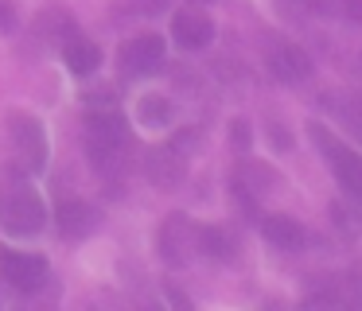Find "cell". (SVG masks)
<instances>
[{"label": "cell", "instance_id": "15", "mask_svg": "<svg viewBox=\"0 0 362 311\" xmlns=\"http://www.w3.org/2000/svg\"><path fill=\"white\" fill-rule=\"evenodd\" d=\"M276 183H281V175H276L269 163H242L238 168V187H242L245 194H253V199H261V194H269V191H276Z\"/></svg>", "mask_w": 362, "mask_h": 311}, {"label": "cell", "instance_id": "19", "mask_svg": "<svg viewBox=\"0 0 362 311\" xmlns=\"http://www.w3.org/2000/svg\"><path fill=\"white\" fill-rule=\"evenodd\" d=\"M12 28H16V12L0 0V31H12Z\"/></svg>", "mask_w": 362, "mask_h": 311}, {"label": "cell", "instance_id": "5", "mask_svg": "<svg viewBox=\"0 0 362 311\" xmlns=\"http://www.w3.org/2000/svg\"><path fill=\"white\" fill-rule=\"evenodd\" d=\"M199 249H203V230H195L187 214H168L160 225V257L168 264H187Z\"/></svg>", "mask_w": 362, "mask_h": 311}, {"label": "cell", "instance_id": "2", "mask_svg": "<svg viewBox=\"0 0 362 311\" xmlns=\"http://www.w3.org/2000/svg\"><path fill=\"white\" fill-rule=\"evenodd\" d=\"M0 225H4L12 237H35V233L47 225L43 199L28 183L0 187Z\"/></svg>", "mask_w": 362, "mask_h": 311}, {"label": "cell", "instance_id": "21", "mask_svg": "<svg viewBox=\"0 0 362 311\" xmlns=\"http://www.w3.org/2000/svg\"><path fill=\"white\" fill-rule=\"evenodd\" d=\"M234 140L245 148V140H250V129H245V121H238V124H234Z\"/></svg>", "mask_w": 362, "mask_h": 311}, {"label": "cell", "instance_id": "10", "mask_svg": "<svg viewBox=\"0 0 362 311\" xmlns=\"http://www.w3.org/2000/svg\"><path fill=\"white\" fill-rule=\"evenodd\" d=\"M269 70H273L276 82L296 86L312 74V59H308V51H300L296 43H276L273 51H269Z\"/></svg>", "mask_w": 362, "mask_h": 311}, {"label": "cell", "instance_id": "24", "mask_svg": "<svg viewBox=\"0 0 362 311\" xmlns=\"http://www.w3.org/2000/svg\"><path fill=\"white\" fill-rule=\"evenodd\" d=\"M199 4H211V0H199Z\"/></svg>", "mask_w": 362, "mask_h": 311}, {"label": "cell", "instance_id": "11", "mask_svg": "<svg viewBox=\"0 0 362 311\" xmlns=\"http://www.w3.org/2000/svg\"><path fill=\"white\" fill-rule=\"evenodd\" d=\"M172 35L180 47H187V51H199V47H206L214 39V23L206 12H199V8H183V12H175L172 20Z\"/></svg>", "mask_w": 362, "mask_h": 311}, {"label": "cell", "instance_id": "17", "mask_svg": "<svg viewBox=\"0 0 362 311\" xmlns=\"http://www.w3.org/2000/svg\"><path fill=\"white\" fill-rule=\"evenodd\" d=\"M203 253L214 257V261H230L234 257V237L222 230H203Z\"/></svg>", "mask_w": 362, "mask_h": 311}, {"label": "cell", "instance_id": "18", "mask_svg": "<svg viewBox=\"0 0 362 311\" xmlns=\"http://www.w3.org/2000/svg\"><path fill=\"white\" fill-rule=\"evenodd\" d=\"M16 311H55V300H51L47 288H40V292H28Z\"/></svg>", "mask_w": 362, "mask_h": 311}, {"label": "cell", "instance_id": "4", "mask_svg": "<svg viewBox=\"0 0 362 311\" xmlns=\"http://www.w3.org/2000/svg\"><path fill=\"white\" fill-rule=\"evenodd\" d=\"M308 311H362V276L358 272H339L312 288Z\"/></svg>", "mask_w": 362, "mask_h": 311}, {"label": "cell", "instance_id": "1", "mask_svg": "<svg viewBox=\"0 0 362 311\" xmlns=\"http://www.w3.org/2000/svg\"><path fill=\"white\" fill-rule=\"evenodd\" d=\"M86 156L90 168L102 179H121L129 168V124L117 109H102V113L86 117Z\"/></svg>", "mask_w": 362, "mask_h": 311}, {"label": "cell", "instance_id": "7", "mask_svg": "<svg viewBox=\"0 0 362 311\" xmlns=\"http://www.w3.org/2000/svg\"><path fill=\"white\" fill-rule=\"evenodd\" d=\"M0 276L20 292H40L47 288V261L40 253H24V249H4L0 253Z\"/></svg>", "mask_w": 362, "mask_h": 311}, {"label": "cell", "instance_id": "6", "mask_svg": "<svg viewBox=\"0 0 362 311\" xmlns=\"http://www.w3.org/2000/svg\"><path fill=\"white\" fill-rule=\"evenodd\" d=\"M312 136H315V144L327 148V160H331V171H335L339 187H343L354 202H362V156L346 152V148L339 144L327 129H320V124H312Z\"/></svg>", "mask_w": 362, "mask_h": 311}, {"label": "cell", "instance_id": "22", "mask_svg": "<svg viewBox=\"0 0 362 311\" xmlns=\"http://www.w3.org/2000/svg\"><path fill=\"white\" fill-rule=\"evenodd\" d=\"M346 16H358L362 20V0H346Z\"/></svg>", "mask_w": 362, "mask_h": 311}, {"label": "cell", "instance_id": "16", "mask_svg": "<svg viewBox=\"0 0 362 311\" xmlns=\"http://www.w3.org/2000/svg\"><path fill=\"white\" fill-rule=\"evenodd\" d=\"M136 117H141V124H148V129H160V124L172 121V101H168L164 93H148V98H141V105H136Z\"/></svg>", "mask_w": 362, "mask_h": 311}, {"label": "cell", "instance_id": "20", "mask_svg": "<svg viewBox=\"0 0 362 311\" xmlns=\"http://www.w3.org/2000/svg\"><path fill=\"white\" fill-rule=\"evenodd\" d=\"M168 300H172V307L175 311H191V303H187V295L180 292V288H172V292H168Z\"/></svg>", "mask_w": 362, "mask_h": 311}, {"label": "cell", "instance_id": "12", "mask_svg": "<svg viewBox=\"0 0 362 311\" xmlns=\"http://www.w3.org/2000/svg\"><path fill=\"white\" fill-rule=\"evenodd\" d=\"M55 225L66 241H82L86 233L98 230V210L90 202H63L55 214Z\"/></svg>", "mask_w": 362, "mask_h": 311}, {"label": "cell", "instance_id": "8", "mask_svg": "<svg viewBox=\"0 0 362 311\" xmlns=\"http://www.w3.org/2000/svg\"><path fill=\"white\" fill-rule=\"evenodd\" d=\"M117 59H121V70H125V74H156V70L164 66V39L152 35V31L133 35V39L121 43Z\"/></svg>", "mask_w": 362, "mask_h": 311}, {"label": "cell", "instance_id": "13", "mask_svg": "<svg viewBox=\"0 0 362 311\" xmlns=\"http://www.w3.org/2000/svg\"><path fill=\"white\" fill-rule=\"evenodd\" d=\"M63 62L71 66V74H94L98 62H102V47L86 35H74L63 43Z\"/></svg>", "mask_w": 362, "mask_h": 311}, {"label": "cell", "instance_id": "14", "mask_svg": "<svg viewBox=\"0 0 362 311\" xmlns=\"http://www.w3.org/2000/svg\"><path fill=\"white\" fill-rule=\"evenodd\" d=\"M261 230H265V237L273 241V245H281V249H300L304 245V225H300L296 218H288V214H265L261 218Z\"/></svg>", "mask_w": 362, "mask_h": 311}, {"label": "cell", "instance_id": "9", "mask_svg": "<svg viewBox=\"0 0 362 311\" xmlns=\"http://www.w3.org/2000/svg\"><path fill=\"white\" fill-rule=\"evenodd\" d=\"M144 175H148L152 187H160V191H175V187L187 179V163H183L180 148H152L148 156H144Z\"/></svg>", "mask_w": 362, "mask_h": 311}, {"label": "cell", "instance_id": "3", "mask_svg": "<svg viewBox=\"0 0 362 311\" xmlns=\"http://www.w3.org/2000/svg\"><path fill=\"white\" fill-rule=\"evenodd\" d=\"M8 148L16 163L28 171H43V163H47V136L32 113H20V109L8 113Z\"/></svg>", "mask_w": 362, "mask_h": 311}, {"label": "cell", "instance_id": "23", "mask_svg": "<svg viewBox=\"0 0 362 311\" xmlns=\"http://www.w3.org/2000/svg\"><path fill=\"white\" fill-rule=\"evenodd\" d=\"M261 311H284V303H281V300H269V303H265V307H261Z\"/></svg>", "mask_w": 362, "mask_h": 311}]
</instances>
